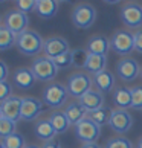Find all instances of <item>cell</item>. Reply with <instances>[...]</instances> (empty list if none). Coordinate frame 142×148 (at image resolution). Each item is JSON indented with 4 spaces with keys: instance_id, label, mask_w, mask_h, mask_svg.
Returning a JSON list of instances; mask_svg holds the SVG:
<instances>
[{
    "instance_id": "cell-2",
    "label": "cell",
    "mask_w": 142,
    "mask_h": 148,
    "mask_svg": "<svg viewBox=\"0 0 142 148\" xmlns=\"http://www.w3.org/2000/svg\"><path fill=\"white\" fill-rule=\"evenodd\" d=\"M43 102L51 108H61L63 106H67L69 99V90L61 83H51L43 90Z\"/></svg>"
},
{
    "instance_id": "cell-19",
    "label": "cell",
    "mask_w": 142,
    "mask_h": 148,
    "mask_svg": "<svg viewBox=\"0 0 142 148\" xmlns=\"http://www.w3.org/2000/svg\"><path fill=\"white\" fill-rule=\"evenodd\" d=\"M34 133L38 139L45 140V142H49L52 139H55L57 136V131L54 128V125L51 122V119H40L35 122V127H34Z\"/></svg>"
},
{
    "instance_id": "cell-4",
    "label": "cell",
    "mask_w": 142,
    "mask_h": 148,
    "mask_svg": "<svg viewBox=\"0 0 142 148\" xmlns=\"http://www.w3.org/2000/svg\"><path fill=\"white\" fill-rule=\"evenodd\" d=\"M112 51L118 55H122L124 58L134 51V34H132L127 29L116 31L110 38Z\"/></svg>"
},
{
    "instance_id": "cell-31",
    "label": "cell",
    "mask_w": 142,
    "mask_h": 148,
    "mask_svg": "<svg viewBox=\"0 0 142 148\" xmlns=\"http://www.w3.org/2000/svg\"><path fill=\"white\" fill-rule=\"evenodd\" d=\"M54 63H55V66L58 69H67L69 66L73 64V53H72V51H69L66 53H63V55L54 58Z\"/></svg>"
},
{
    "instance_id": "cell-11",
    "label": "cell",
    "mask_w": 142,
    "mask_h": 148,
    "mask_svg": "<svg viewBox=\"0 0 142 148\" xmlns=\"http://www.w3.org/2000/svg\"><path fill=\"white\" fill-rule=\"evenodd\" d=\"M110 128L118 134H125L132 130L133 125V116L130 114L127 110L122 108H116L112 113V119H110Z\"/></svg>"
},
{
    "instance_id": "cell-20",
    "label": "cell",
    "mask_w": 142,
    "mask_h": 148,
    "mask_svg": "<svg viewBox=\"0 0 142 148\" xmlns=\"http://www.w3.org/2000/svg\"><path fill=\"white\" fill-rule=\"evenodd\" d=\"M60 2L57 0H37L35 12L41 18H52L58 12Z\"/></svg>"
},
{
    "instance_id": "cell-37",
    "label": "cell",
    "mask_w": 142,
    "mask_h": 148,
    "mask_svg": "<svg viewBox=\"0 0 142 148\" xmlns=\"http://www.w3.org/2000/svg\"><path fill=\"white\" fill-rule=\"evenodd\" d=\"M41 148H61V144H60V140L55 138L49 142H45V145H43Z\"/></svg>"
},
{
    "instance_id": "cell-26",
    "label": "cell",
    "mask_w": 142,
    "mask_h": 148,
    "mask_svg": "<svg viewBox=\"0 0 142 148\" xmlns=\"http://www.w3.org/2000/svg\"><path fill=\"white\" fill-rule=\"evenodd\" d=\"M17 43V35L11 32L6 26H0V51H6V49L12 47Z\"/></svg>"
},
{
    "instance_id": "cell-39",
    "label": "cell",
    "mask_w": 142,
    "mask_h": 148,
    "mask_svg": "<svg viewBox=\"0 0 142 148\" xmlns=\"http://www.w3.org/2000/svg\"><path fill=\"white\" fill-rule=\"evenodd\" d=\"M136 148H142V138L139 139V142H138V145H136Z\"/></svg>"
},
{
    "instance_id": "cell-13",
    "label": "cell",
    "mask_w": 142,
    "mask_h": 148,
    "mask_svg": "<svg viewBox=\"0 0 142 148\" xmlns=\"http://www.w3.org/2000/svg\"><path fill=\"white\" fill-rule=\"evenodd\" d=\"M69 43L67 40H64L63 37H51L45 40V47H43V52H45V57L47 58H57L63 53L69 52Z\"/></svg>"
},
{
    "instance_id": "cell-42",
    "label": "cell",
    "mask_w": 142,
    "mask_h": 148,
    "mask_svg": "<svg viewBox=\"0 0 142 148\" xmlns=\"http://www.w3.org/2000/svg\"><path fill=\"white\" fill-rule=\"evenodd\" d=\"M0 148H5V147H3V145H0Z\"/></svg>"
},
{
    "instance_id": "cell-21",
    "label": "cell",
    "mask_w": 142,
    "mask_h": 148,
    "mask_svg": "<svg viewBox=\"0 0 142 148\" xmlns=\"http://www.w3.org/2000/svg\"><path fill=\"white\" fill-rule=\"evenodd\" d=\"M93 84L99 92H110L115 87V75L110 70H104L93 75Z\"/></svg>"
},
{
    "instance_id": "cell-17",
    "label": "cell",
    "mask_w": 142,
    "mask_h": 148,
    "mask_svg": "<svg viewBox=\"0 0 142 148\" xmlns=\"http://www.w3.org/2000/svg\"><path fill=\"white\" fill-rule=\"evenodd\" d=\"M64 113H66L70 125L80 124L83 119H86L87 116H89V112L83 107V104H81L80 101H70L66 106V108H64Z\"/></svg>"
},
{
    "instance_id": "cell-12",
    "label": "cell",
    "mask_w": 142,
    "mask_h": 148,
    "mask_svg": "<svg viewBox=\"0 0 142 148\" xmlns=\"http://www.w3.org/2000/svg\"><path fill=\"white\" fill-rule=\"evenodd\" d=\"M21 99L23 98L12 95L6 101H3L0 104V116L6 118L9 121H14V122L20 121L21 119Z\"/></svg>"
},
{
    "instance_id": "cell-3",
    "label": "cell",
    "mask_w": 142,
    "mask_h": 148,
    "mask_svg": "<svg viewBox=\"0 0 142 148\" xmlns=\"http://www.w3.org/2000/svg\"><path fill=\"white\" fill-rule=\"evenodd\" d=\"M92 84H93V78H90L89 73L76 72V73H72L69 76L66 87H67L70 96L81 99L87 92L92 90Z\"/></svg>"
},
{
    "instance_id": "cell-6",
    "label": "cell",
    "mask_w": 142,
    "mask_h": 148,
    "mask_svg": "<svg viewBox=\"0 0 142 148\" xmlns=\"http://www.w3.org/2000/svg\"><path fill=\"white\" fill-rule=\"evenodd\" d=\"M72 21L76 28L80 29H89L96 21V9L93 5L89 3H80L72 11Z\"/></svg>"
},
{
    "instance_id": "cell-9",
    "label": "cell",
    "mask_w": 142,
    "mask_h": 148,
    "mask_svg": "<svg viewBox=\"0 0 142 148\" xmlns=\"http://www.w3.org/2000/svg\"><path fill=\"white\" fill-rule=\"evenodd\" d=\"M3 25L6 26L11 32H14L15 35H20V34H23L25 31H28L29 17H28V14L21 12L19 9H12L5 15Z\"/></svg>"
},
{
    "instance_id": "cell-1",
    "label": "cell",
    "mask_w": 142,
    "mask_h": 148,
    "mask_svg": "<svg viewBox=\"0 0 142 148\" xmlns=\"http://www.w3.org/2000/svg\"><path fill=\"white\" fill-rule=\"evenodd\" d=\"M17 49L23 53V55H28V57H34L38 55L43 47H45V40L43 37L38 34L37 31H32L28 29L25 31L23 34L17 35V43H15Z\"/></svg>"
},
{
    "instance_id": "cell-25",
    "label": "cell",
    "mask_w": 142,
    "mask_h": 148,
    "mask_svg": "<svg viewBox=\"0 0 142 148\" xmlns=\"http://www.w3.org/2000/svg\"><path fill=\"white\" fill-rule=\"evenodd\" d=\"M112 113H113V110H110L108 107H102V108H98V110H95V112H90L87 118L92 119L95 124L99 125V127H102V125L110 124Z\"/></svg>"
},
{
    "instance_id": "cell-15",
    "label": "cell",
    "mask_w": 142,
    "mask_h": 148,
    "mask_svg": "<svg viewBox=\"0 0 142 148\" xmlns=\"http://www.w3.org/2000/svg\"><path fill=\"white\" fill-rule=\"evenodd\" d=\"M43 102L37 98L26 96L21 99V121H34L40 116Z\"/></svg>"
},
{
    "instance_id": "cell-14",
    "label": "cell",
    "mask_w": 142,
    "mask_h": 148,
    "mask_svg": "<svg viewBox=\"0 0 142 148\" xmlns=\"http://www.w3.org/2000/svg\"><path fill=\"white\" fill-rule=\"evenodd\" d=\"M12 81H14V86L20 90H29L35 86L37 83V78L32 69L28 67H19L17 70H14L12 73Z\"/></svg>"
},
{
    "instance_id": "cell-10",
    "label": "cell",
    "mask_w": 142,
    "mask_h": 148,
    "mask_svg": "<svg viewBox=\"0 0 142 148\" xmlns=\"http://www.w3.org/2000/svg\"><path fill=\"white\" fill-rule=\"evenodd\" d=\"M121 20L127 28H142V5L125 3L121 9Z\"/></svg>"
},
{
    "instance_id": "cell-41",
    "label": "cell",
    "mask_w": 142,
    "mask_h": 148,
    "mask_svg": "<svg viewBox=\"0 0 142 148\" xmlns=\"http://www.w3.org/2000/svg\"><path fill=\"white\" fill-rule=\"evenodd\" d=\"M141 78H142V69H141Z\"/></svg>"
},
{
    "instance_id": "cell-34",
    "label": "cell",
    "mask_w": 142,
    "mask_h": 148,
    "mask_svg": "<svg viewBox=\"0 0 142 148\" xmlns=\"http://www.w3.org/2000/svg\"><path fill=\"white\" fill-rule=\"evenodd\" d=\"M11 96H12V86L8 81H0V99H2V102Z\"/></svg>"
},
{
    "instance_id": "cell-5",
    "label": "cell",
    "mask_w": 142,
    "mask_h": 148,
    "mask_svg": "<svg viewBox=\"0 0 142 148\" xmlns=\"http://www.w3.org/2000/svg\"><path fill=\"white\" fill-rule=\"evenodd\" d=\"M31 69L34 72L37 81H43V83L54 81L55 76L58 75V67L54 63V60L47 57H37L32 63Z\"/></svg>"
},
{
    "instance_id": "cell-8",
    "label": "cell",
    "mask_w": 142,
    "mask_h": 148,
    "mask_svg": "<svg viewBox=\"0 0 142 148\" xmlns=\"http://www.w3.org/2000/svg\"><path fill=\"white\" fill-rule=\"evenodd\" d=\"M141 69L142 67L134 58L125 57L122 60H119L116 64V75L124 83H132L138 76H141Z\"/></svg>"
},
{
    "instance_id": "cell-29",
    "label": "cell",
    "mask_w": 142,
    "mask_h": 148,
    "mask_svg": "<svg viewBox=\"0 0 142 148\" xmlns=\"http://www.w3.org/2000/svg\"><path fill=\"white\" fill-rule=\"evenodd\" d=\"M15 125H17V122L0 116V136H2V139L15 133Z\"/></svg>"
},
{
    "instance_id": "cell-27",
    "label": "cell",
    "mask_w": 142,
    "mask_h": 148,
    "mask_svg": "<svg viewBox=\"0 0 142 148\" xmlns=\"http://www.w3.org/2000/svg\"><path fill=\"white\" fill-rule=\"evenodd\" d=\"M73 53V66L75 67H86L87 64V60L90 57V52L87 49H83V47H78V49H73L72 51Z\"/></svg>"
},
{
    "instance_id": "cell-30",
    "label": "cell",
    "mask_w": 142,
    "mask_h": 148,
    "mask_svg": "<svg viewBox=\"0 0 142 148\" xmlns=\"http://www.w3.org/2000/svg\"><path fill=\"white\" fill-rule=\"evenodd\" d=\"M104 148H133V142L127 138H113L106 142Z\"/></svg>"
},
{
    "instance_id": "cell-16",
    "label": "cell",
    "mask_w": 142,
    "mask_h": 148,
    "mask_svg": "<svg viewBox=\"0 0 142 148\" xmlns=\"http://www.w3.org/2000/svg\"><path fill=\"white\" fill-rule=\"evenodd\" d=\"M80 102L83 104V107L90 113V112H95L98 108L104 107V95H102V92H99L98 89H92L81 98Z\"/></svg>"
},
{
    "instance_id": "cell-33",
    "label": "cell",
    "mask_w": 142,
    "mask_h": 148,
    "mask_svg": "<svg viewBox=\"0 0 142 148\" xmlns=\"http://www.w3.org/2000/svg\"><path fill=\"white\" fill-rule=\"evenodd\" d=\"M15 6H17L19 11L28 14V12H31V11H35L37 0H17V2H15Z\"/></svg>"
},
{
    "instance_id": "cell-24",
    "label": "cell",
    "mask_w": 142,
    "mask_h": 148,
    "mask_svg": "<svg viewBox=\"0 0 142 148\" xmlns=\"http://www.w3.org/2000/svg\"><path fill=\"white\" fill-rule=\"evenodd\" d=\"M49 119H51V122L54 125V128H55L57 134L66 133V131L69 130V127H70V122H69V119H67L64 112H60V110L54 112V113H51Z\"/></svg>"
},
{
    "instance_id": "cell-40",
    "label": "cell",
    "mask_w": 142,
    "mask_h": 148,
    "mask_svg": "<svg viewBox=\"0 0 142 148\" xmlns=\"http://www.w3.org/2000/svg\"><path fill=\"white\" fill-rule=\"evenodd\" d=\"M25 148H40V147H37V145H26Z\"/></svg>"
},
{
    "instance_id": "cell-36",
    "label": "cell",
    "mask_w": 142,
    "mask_h": 148,
    "mask_svg": "<svg viewBox=\"0 0 142 148\" xmlns=\"http://www.w3.org/2000/svg\"><path fill=\"white\" fill-rule=\"evenodd\" d=\"M8 73H9V70H8L6 63H5V61H0V81H6Z\"/></svg>"
},
{
    "instance_id": "cell-7",
    "label": "cell",
    "mask_w": 142,
    "mask_h": 148,
    "mask_svg": "<svg viewBox=\"0 0 142 148\" xmlns=\"http://www.w3.org/2000/svg\"><path fill=\"white\" fill-rule=\"evenodd\" d=\"M75 136L83 144H96V140L101 136V127L92 119L86 118L75 125Z\"/></svg>"
},
{
    "instance_id": "cell-23",
    "label": "cell",
    "mask_w": 142,
    "mask_h": 148,
    "mask_svg": "<svg viewBox=\"0 0 142 148\" xmlns=\"http://www.w3.org/2000/svg\"><path fill=\"white\" fill-rule=\"evenodd\" d=\"M107 67V55H93V53H90L89 60H87V64H86V70L89 73H99V72H104Z\"/></svg>"
},
{
    "instance_id": "cell-32",
    "label": "cell",
    "mask_w": 142,
    "mask_h": 148,
    "mask_svg": "<svg viewBox=\"0 0 142 148\" xmlns=\"http://www.w3.org/2000/svg\"><path fill=\"white\" fill-rule=\"evenodd\" d=\"M132 108L142 110V86L132 87Z\"/></svg>"
},
{
    "instance_id": "cell-22",
    "label": "cell",
    "mask_w": 142,
    "mask_h": 148,
    "mask_svg": "<svg viewBox=\"0 0 142 148\" xmlns=\"http://www.w3.org/2000/svg\"><path fill=\"white\" fill-rule=\"evenodd\" d=\"M113 102L118 108H122V110H127V108H132V89H127V87H118L113 92Z\"/></svg>"
},
{
    "instance_id": "cell-35",
    "label": "cell",
    "mask_w": 142,
    "mask_h": 148,
    "mask_svg": "<svg viewBox=\"0 0 142 148\" xmlns=\"http://www.w3.org/2000/svg\"><path fill=\"white\" fill-rule=\"evenodd\" d=\"M134 51L142 53V29L134 32Z\"/></svg>"
},
{
    "instance_id": "cell-18",
    "label": "cell",
    "mask_w": 142,
    "mask_h": 148,
    "mask_svg": "<svg viewBox=\"0 0 142 148\" xmlns=\"http://www.w3.org/2000/svg\"><path fill=\"white\" fill-rule=\"evenodd\" d=\"M87 51L93 55H107L108 49H112L110 40L104 35H93L87 41Z\"/></svg>"
},
{
    "instance_id": "cell-38",
    "label": "cell",
    "mask_w": 142,
    "mask_h": 148,
    "mask_svg": "<svg viewBox=\"0 0 142 148\" xmlns=\"http://www.w3.org/2000/svg\"><path fill=\"white\" fill-rule=\"evenodd\" d=\"M81 148H101L98 144H83V147Z\"/></svg>"
},
{
    "instance_id": "cell-28",
    "label": "cell",
    "mask_w": 142,
    "mask_h": 148,
    "mask_svg": "<svg viewBox=\"0 0 142 148\" xmlns=\"http://www.w3.org/2000/svg\"><path fill=\"white\" fill-rule=\"evenodd\" d=\"M2 145L5 148H25L26 147L23 136L19 133H14V134L8 136V138L2 139Z\"/></svg>"
}]
</instances>
